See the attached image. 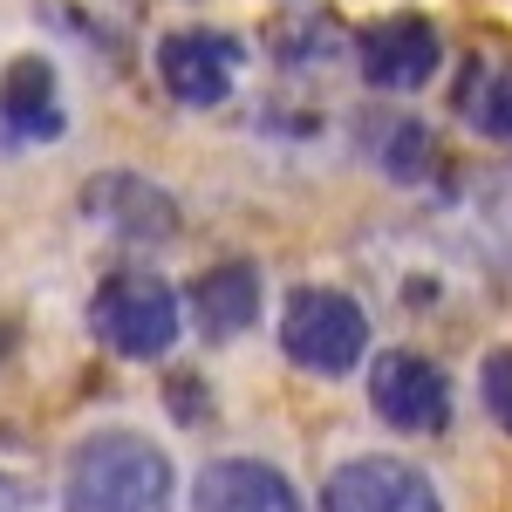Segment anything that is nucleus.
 <instances>
[{"mask_svg": "<svg viewBox=\"0 0 512 512\" xmlns=\"http://www.w3.org/2000/svg\"><path fill=\"white\" fill-rule=\"evenodd\" d=\"M178 472L171 451L151 444L144 431H89L69 444L62 465V512H171Z\"/></svg>", "mask_w": 512, "mask_h": 512, "instance_id": "obj_1", "label": "nucleus"}, {"mask_svg": "<svg viewBox=\"0 0 512 512\" xmlns=\"http://www.w3.org/2000/svg\"><path fill=\"white\" fill-rule=\"evenodd\" d=\"M89 335L123 362H164L185 335V294L151 267H123L89 294Z\"/></svg>", "mask_w": 512, "mask_h": 512, "instance_id": "obj_2", "label": "nucleus"}, {"mask_svg": "<svg viewBox=\"0 0 512 512\" xmlns=\"http://www.w3.org/2000/svg\"><path fill=\"white\" fill-rule=\"evenodd\" d=\"M280 355L321 383H342L369 355V308L342 287H321V280L294 287L280 308Z\"/></svg>", "mask_w": 512, "mask_h": 512, "instance_id": "obj_3", "label": "nucleus"}, {"mask_svg": "<svg viewBox=\"0 0 512 512\" xmlns=\"http://www.w3.org/2000/svg\"><path fill=\"white\" fill-rule=\"evenodd\" d=\"M369 410L403 437H437L451 431L458 390L424 349H383L369 362Z\"/></svg>", "mask_w": 512, "mask_h": 512, "instance_id": "obj_4", "label": "nucleus"}, {"mask_svg": "<svg viewBox=\"0 0 512 512\" xmlns=\"http://www.w3.org/2000/svg\"><path fill=\"white\" fill-rule=\"evenodd\" d=\"M355 69L369 89L383 96H410V89H431L444 76V28L431 14H383L355 35Z\"/></svg>", "mask_w": 512, "mask_h": 512, "instance_id": "obj_5", "label": "nucleus"}, {"mask_svg": "<svg viewBox=\"0 0 512 512\" xmlns=\"http://www.w3.org/2000/svg\"><path fill=\"white\" fill-rule=\"evenodd\" d=\"M321 512H444V492L424 465L390 458V451H362L321 478Z\"/></svg>", "mask_w": 512, "mask_h": 512, "instance_id": "obj_6", "label": "nucleus"}, {"mask_svg": "<svg viewBox=\"0 0 512 512\" xmlns=\"http://www.w3.org/2000/svg\"><path fill=\"white\" fill-rule=\"evenodd\" d=\"M246 69V41L226 28H171L158 41V82L185 110H219Z\"/></svg>", "mask_w": 512, "mask_h": 512, "instance_id": "obj_7", "label": "nucleus"}, {"mask_svg": "<svg viewBox=\"0 0 512 512\" xmlns=\"http://www.w3.org/2000/svg\"><path fill=\"white\" fill-rule=\"evenodd\" d=\"M82 219H96L123 246H164L178 233V198L151 185L144 171H96L82 185Z\"/></svg>", "mask_w": 512, "mask_h": 512, "instance_id": "obj_8", "label": "nucleus"}, {"mask_svg": "<svg viewBox=\"0 0 512 512\" xmlns=\"http://www.w3.org/2000/svg\"><path fill=\"white\" fill-rule=\"evenodd\" d=\"M260 308H267V274L253 260H219L185 287V321L205 342H239L260 321Z\"/></svg>", "mask_w": 512, "mask_h": 512, "instance_id": "obj_9", "label": "nucleus"}, {"mask_svg": "<svg viewBox=\"0 0 512 512\" xmlns=\"http://www.w3.org/2000/svg\"><path fill=\"white\" fill-rule=\"evenodd\" d=\"M192 512H308L294 478L253 458V451H226L192 478Z\"/></svg>", "mask_w": 512, "mask_h": 512, "instance_id": "obj_10", "label": "nucleus"}, {"mask_svg": "<svg viewBox=\"0 0 512 512\" xmlns=\"http://www.w3.org/2000/svg\"><path fill=\"white\" fill-rule=\"evenodd\" d=\"M0 130H7V144H48V137L69 130L62 82H55L48 55H14L0 69Z\"/></svg>", "mask_w": 512, "mask_h": 512, "instance_id": "obj_11", "label": "nucleus"}, {"mask_svg": "<svg viewBox=\"0 0 512 512\" xmlns=\"http://www.w3.org/2000/svg\"><path fill=\"white\" fill-rule=\"evenodd\" d=\"M458 117L472 123L485 144H512V62H465Z\"/></svg>", "mask_w": 512, "mask_h": 512, "instance_id": "obj_12", "label": "nucleus"}, {"mask_svg": "<svg viewBox=\"0 0 512 512\" xmlns=\"http://www.w3.org/2000/svg\"><path fill=\"white\" fill-rule=\"evenodd\" d=\"M355 48V35H342L321 7H308V14H287L274 35H267V55H274L280 69H328V62H342Z\"/></svg>", "mask_w": 512, "mask_h": 512, "instance_id": "obj_13", "label": "nucleus"}, {"mask_svg": "<svg viewBox=\"0 0 512 512\" xmlns=\"http://www.w3.org/2000/svg\"><path fill=\"white\" fill-rule=\"evenodd\" d=\"M444 158V144H437V130L424 117H390L376 130V171L390 178V185H424Z\"/></svg>", "mask_w": 512, "mask_h": 512, "instance_id": "obj_14", "label": "nucleus"}, {"mask_svg": "<svg viewBox=\"0 0 512 512\" xmlns=\"http://www.w3.org/2000/svg\"><path fill=\"white\" fill-rule=\"evenodd\" d=\"M478 403H485V417L512 437V349H492L478 362Z\"/></svg>", "mask_w": 512, "mask_h": 512, "instance_id": "obj_15", "label": "nucleus"}, {"mask_svg": "<svg viewBox=\"0 0 512 512\" xmlns=\"http://www.w3.org/2000/svg\"><path fill=\"white\" fill-rule=\"evenodd\" d=\"M171 403H178V417H185V424H205V410H212V390L198 396L192 376H178V383H171Z\"/></svg>", "mask_w": 512, "mask_h": 512, "instance_id": "obj_16", "label": "nucleus"}, {"mask_svg": "<svg viewBox=\"0 0 512 512\" xmlns=\"http://www.w3.org/2000/svg\"><path fill=\"white\" fill-rule=\"evenodd\" d=\"M280 7H287V14H308V7H321V0H280Z\"/></svg>", "mask_w": 512, "mask_h": 512, "instance_id": "obj_17", "label": "nucleus"}]
</instances>
